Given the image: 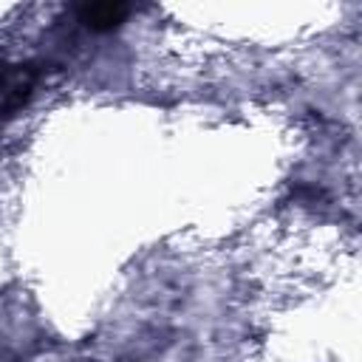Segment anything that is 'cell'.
I'll return each mask as SVG.
<instances>
[{
    "label": "cell",
    "mask_w": 362,
    "mask_h": 362,
    "mask_svg": "<svg viewBox=\"0 0 362 362\" xmlns=\"http://www.w3.org/2000/svg\"><path fill=\"white\" fill-rule=\"evenodd\" d=\"M37 79H40V74L34 65L0 62V119L11 116L31 99Z\"/></svg>",
    "instance_id": "6da1fadb"
},
{
    "label": "cell",
    "mask_w": 362,
    "mask_h": 362,
    "mask_svg": "<svg viewBox=\"0 0 362 362\" xmlns=\"http://www.w3.org/2000/svg\"><path fill=\"white\" fill-rule=\"evenodd\" d=\"M79 23H85L88 28L93 31H110V28H119L127 14H130V6L127 3H90V6H79Z\"/></svg>",
    "instance_id": "7a4b0ae2"
}]
</instances>
